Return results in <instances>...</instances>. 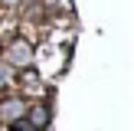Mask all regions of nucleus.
<instances>
[{
    "instance_id": "obj_1",
    "label": "nucleus",
    "mask_w": 134,
    "mask_h": 131,
    "mask_svg": "<svg viewBox=\"0 0 134 131\" xmlns=\"http://www.w3.org/2000/svg\"><path fill=\"white\" fill-rule=\"evenodd\" d=\"M30 118H33V124H39V128H43V124L49 121V111H46V108H33Z\"/></svg>"
}]
</instances>
